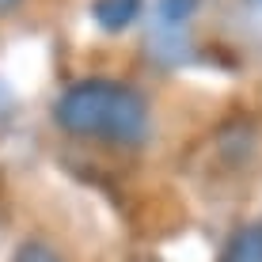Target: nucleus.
<instances>
[{
  "label": "nucleus",
  "instance_id": "obj_3",
  "mask_svg": "<svg viewBox=\"0 0 262 262\" xmlns=\"http://www.w3.org/2000/svg\"><path fill=\"white\" fill-rule=\"evenodd\" d=\"M141 12V0H95V19L106 31H122Z\"/></svg>",
  "mask_w": 262,
  "mask_h": 262
},
{
  "label": "nucleus",
  "instance_id": "obj_4",
  "mask_svg": "<svg viewBox=\"0 0 262 262\" xmlns=\"http://www.w3.org/2000/svg\"><path fill=\"white\" fill-rule=\"evenodd\" d=\"M15 262H61V255L50 247V243H38V239H31V243H23V247H19Z\"/></svg>",
  "mask_w": 262,
  "mask_h": 262
},
{
  "label": "nucleus",
  "instance_id": "obj_2",
  "mask_svg": "<svg viewBox=\"0 0 262 262\" xmlns=\"http://www.w3.org/2000/svg\"><path fill=\"white\" fill-rule=\"evenodd\" d=\"M221 262H262V224H243L228 239Z\"/></svg>",
  "mask_w": 262,
  "mask_h": 262
},
{
  "label": "nucleus",
  "instance_id": "obj_5",
  "mask_svg": "<svg viewBox=\"0 0 262 262\" xmlns=\"http://www.w3.org/2000/svg\"><path fill=\"white\" fill-rule=\"evenodd\" d=\"M190 8H194V0H164V19L179 23V19L190 15Z\"/></svg>",
  "mask_w": 262,
  "mask_h": 262
},
{
  "label": "nucleus",
  "instance_id": "obj_6",
  "mask_svg": "<svg viewBox=\"0 0 262 262\" xmlns=\"http://www.w3.org/2000/svg\"><path fill=\"white\" fill-rule=\"evenodd\" d=\"M8 4H12V0H0V8H8Z\"/></svg>",
  "mask_w": 262,
  "mask_h": 262
},
{
  "label": "nucleus",
  "instance_id": "obj_1",
  "mask_svg": "<svg viewBox=\"0 0 262 262\" xmlns=\"http://www.w3.org/2000/svg\"><path fill=\"white\" fill-rule=\"evenodd\" d=\"M57 122L72 137H92L106 144H141L148 137V106L125 84L84 80L57 99Z\"/></svg>",
  "mask_w": 262,
  "mask_h": 262
}]
</instances>
